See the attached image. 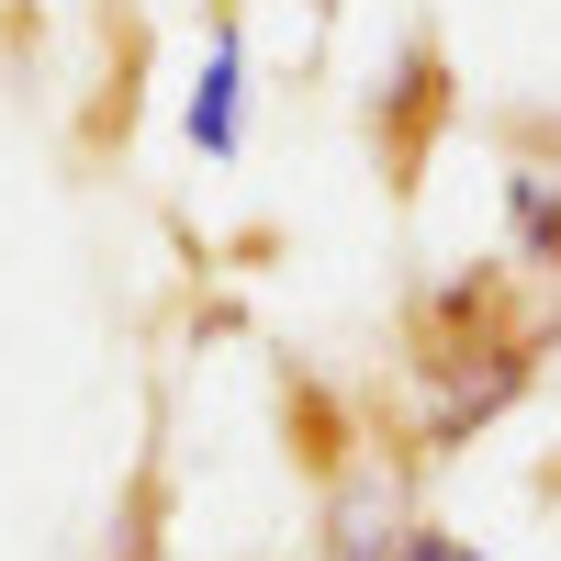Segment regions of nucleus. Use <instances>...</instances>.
Returning <instances> with one entry per match:
<instances>
[{"label":"nucleus","instance_id":"obj_1","mask_svg":"<svg viewBox=\"0 0 561 561\" xmlns=\"http://www.w3.org/2000/svg\"><path fill=\"white\" fill-rule=\"evenodd\" d=\"M415 370H427V449H460L472 427H494V415L528 393L539 348L517 337V325H483V314H472V337L427 325V337H415Z\"/></svg>","mask_w":561,"mask_h":561},{"label":"nucleus","instance_id":"obj_2","mask_svg":"<svg viewBox=\"0 0 561 561\" xmlns=\"http://www.w3.org/2000/svg\"><path fill=\"white\" fill-rule=\"evenodd\" d=\"M415 539V517H404V472L382 449H359V460H337V483H325V561H393Z\"/></svg>","mask_w":561,"mask_h":561},{"label":"nucleus","instance_id":"obj_3","mask_svg":"<svg viewBox=\"0 0 561 561\" xmlns=\"http://www.w3.org/2000/svg\"><path fill=\"white\" fill-rule=\"evenodd\" d=\"M192 147L203 158H237L248 147V34L237 23H214V57L192 79Z\"/></svg>","mask_w":561,"mask_h":561},{"label":"nucleus","instance_id":"obj_4","mask_svg":"<svg viewBox=\"0 0 561 561\" xmlns=\"http://www.w3.org/2000/svg\"><path fill=\"white\" fill-rule=\"evenodd\" d=\"M505 237H517V259L561 270V169H517L505 180Z\"/></svg>","mask_w":561,"mask_h":561},{"label":"nucleus","instance_id":"obj_5","mask_svg":"<svg viewBox=\"0 0 561 561\" xmlns=\"http://www.w3.org/2000/svg\"><path fill=\"white\" fill-rule=\"evenodd\" d=\"M393 561H460V539H438V528H415V539H404Z\"/></svg>","mask_w":561,"mask_h":561},{"label":"nucleus","instance_id":"obj_6","mask_svg":"<svg viewBox=\"0 0 561 561\" xmlns=\"http://www.w3.org/2000/svg\"><path fill=\"white\" fill-rule=\"evenodd\" d=\"M460 561H483V550H472V539H460Z\"/></svg>","mask_w":561,"mask_h":561},{"label":"nucleus","instance_id":"obj_7","mask_svg":"<svg viewBox=\"0 0 561 561\" xmlns=\"http://www.w3.org/2000/svg\"><path fill=\"white\" fill-rule=\"evenodd\" d=\"M314 12H325V0H314Z\"/></svg>","mask_w":561,"mask_h":561}]
</instances>
